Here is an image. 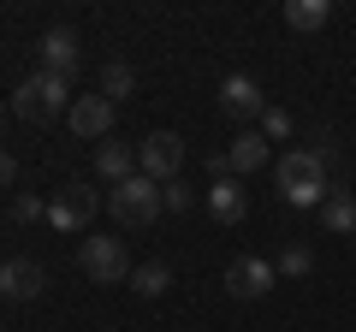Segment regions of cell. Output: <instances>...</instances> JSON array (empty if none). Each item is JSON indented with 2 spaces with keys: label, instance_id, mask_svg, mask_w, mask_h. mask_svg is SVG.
<instances>
[{
  "label": "cell",
  "instance_id": "6da1fadb",
  "mask_svg": "<svg viewBox=\"0 0 356 332\" xmlns=\"http://www.w3.org/2000/svg\"><path fill=\"white\" fill-rule=\"evenodd\" d=\"M332 184H339V179L321 166L315 149H291V154L280 160V196H285L291 208H321Z\"/></svg>",
  "mask_w": 356,
  "mask_h": 332
},
{
  "label": "cell",
  "instance_id": "7a4b0ae2",
  "mask_svg": "<svg viewBox=\"0 0 356 332\" xmlns=\"http://www.w3.org/2000/svg\"><path fill=\"white\" fill-rule=\"evenodd\" d=\"M13 113L30 119V125H54L60 113H72V77H54V72H36L13 90Z\"/></svg>",
  "mask_w": 356,
  "mask_h": 332
},
{
  "label": "cell",
  "instance_id": "3957f363",
  "mask_svg": "<svg viewBox=\"0 0 356 332\" xmlns=\"http://www.w3.org/2000/svg\"><path fill=\"white\" fill-rule=\"evenodd\" d=\"M107 214L119 219V226L125 231H143V226H154V219L166 214V202H161V184L154 179H125V184H113V190H107Z\"/></svg>",
  "mask_w": 356,
  "mask_h": 332
},
{
  "label": "cell",
  "instance_id": "277c9868",
  "mask_svg": "<svg viewBox=\"0 0 356 332\" xmlns=\"http://www.w3.org/2000/svg\"><path fill=\"white\" fill-rule=\"evenodd\" d=\"M184 137L178 131H149V137L137 142V172L143 179H154V184H172L178 172H184Z\"/></svg>",
  "mask_w": 356,
  "mask_h": 332
},
{
  "label": "cell",
  "instance_id": "5b68a950",
  "mask_svg": "<svg viewBox=\"0 0 356 332\" xmlns=\"http://www.w3.org/2000/svg\"><path fill=\"white\" fill-rule=\"evenodd\" d=\"M77 267H83V279L95 285H125L131 279V256L119 238H83L77 243Z\"/></svg>",
  "mask_w": 356,
  "mask_h": 332
},
{
  "label": "cell",
  "instance_id": "8992f818",
  "mask_svg": "<svg viewBox=\"0 0 356 332\" xmlns=\"http://www.w3.org/2000/svg\"><path fill=\"white\" fill-rule=\"evenodd\" d=\"M95 208H102V196L89 190V184H65V190L48 202V226L54 231H83L89 219H95Z\"/></svg>",
  "mask_w": 356,
  "mask_h": 332
},
{
  "label": "cell",
  "instance_id": "52a82bcc",
  "mask_svg": "<svg viewBox=\"0 0 356 332\" xmlns=\"http://www.w3.org/2000/svg\"><path fill=\"white\" fill-rule=\"evenodd\" d=\"M113 119H119V107L95 90V95H77V101H72L65 125H72L77 137H89V142H107V137H113Z\"/></svg>",
  "mask_w": 356,
  "mask_h": 332
},
{
  "label": "cell",
  "instance_id": "ba28073f",
  "mask_svg": "<svg viewBox=\"0 0 356 332\" xmlns=\"http://www.w3.org/2000/svg\"><path fill=\"white\" fill-rule=\"evenodd\" d=\"M220 107H226V119H238L243 131H255V119L267 113V95L255 90V77H243V72H232L226 83H220Z\"/></svg>",
  "mask_w": 356,
  "mask_h": 332
},
{
  "label": "cell",
  "instance_id": "9c48e42d",
  "mask_svg": "<svg viewBox=\"0 0 356 332\" xmlns=\"http://www.w3.org/2000/svg\"><path fill=\"white\" fill-rule=\"evenodd\" d=\"M273 279H280V273H273V261H261V256H238L226 267V291L232 297H250V303L273 291Z\"/></svg>",
  "mask_w": 356,
  "mask_h": 332
},
{
  "label": "cell",
  "instance_id": "30bf717a",
  "mask_svg": "<svg viewBox=\"0 0 356 332\" xmlns=\"http://www.w3.org/2000/svg\"><path fill=\"white\" fill-rule=\"evenodd\" d=\"M42 285H48L42 261H30V256L0 261V297H13V303H30V297H42Z\"/></svg>",
  "mask_w": 356,
  "mask_h": 332
},
{
  "label": "cell",
  "instance_id": "8fae6325",
  "mask_svg": "<svg viewBox=\"0 0 356 332\" xmlns=\"http://www.w3.org/2000/svg\"><path fill=\"white\" fill-rule=\"evenodd\" d=\"M273 160V149H267L261 131H238L226 149V166H232V179H250V172H261V166Z\"/></svg>",
  "mask_w": 356,
  "mask_h": 332
},
{
  "label": "cell",
  "instance_id": "7c38bea8",
  "mask_svg": "<svg viewBox=\"0 0 356 332\" xmlns=\"http://www.w3.org/2000/svg\"><path fill=\"white\" fill-rule=\"evenodd\" d=\"M208 214H214L220 226H238V219L250 214V190H243V179H214V184H208Z\"/></svg>",
  "mask_w": 356,
  "mask_h": 332
},
{
  "label": "cell",
  "instance_id": "4fadbf2b",
  "mask_svg": "<svg viewBox=\"0 0 356 332\" xmlns=\"http://www.w3.org/2000/svg\"><path fill=\"white\" fill-rule=\"evenodd\" d=\"M42 72H54V77H72L77 72V30H48L42 36Z\"/></svg>",
  "mask_w": 356,
  "mask_h": 332
},
{
  "label": "cell",
  "instance_id": "5bb4252c",
  "mask_svg": "<svg viewBox=\"0 0 356 332\" xmlns=\"http://www.w3.org/2000/svg\"><path fill=\"white\" fill-rule=\"evenodd\" d=\"M95 172L107 179V190H113V184H125V179H137V149H131V142H113V137H107L102 149H95Z\"/></svg>",
  "mask_w": 356,
  "mask_h": 332
},
{
  "label": "cell",
  "instance_id": "9a60e30c",
  "mask_svg": "<svg viewBox=\"0 0 356 332\" xmlns=\"http://www.w3.org/2000/svg\"><path fill=\"white\" fill-rule=\"evenodd\" d=\"M321 226H327V231H356V196L344 190V184L327 190V202H321Z\"/></svg>",
  "mask_w": 356,
  "mask_h": 332
},
{
  "label": "cell",
  "instance_id": "2e32d148",
  "mask_svg": "<svg viewBox=\"0 0 356 332\" xmlns=\"http://www.w3.org/2000/svg\"><path fill=\"white\" fill-rule=\"evenodd\" d=\"M327 18H332V0H291V6H285V24L291 30H327Z\"/></svg>",
  "mask_w": 356,
  "mask_h": 332
},
{
  "label": "cell",
  "instance_id": "e0dca14e",
  "mask_svg": "<svg viewBox=\"0 0 356 332\" xmlns=\"http://www.w3.org/2000/svg\"><path fill=\"white\" fill-rule=\"evenodd\" d=\"M131 90H137V72H131L125 60H107V65H102V95H107V101L119 107V101H125Z\"/></svg>",
  "mask_w": 356,
  "mask_h": 332
},
{
  "label": "cell",
  "instance_id": "ac0fdd59",
  "mask_svg": "<svg viewBox=\"0 0 356 332\" xmlns=\"http://www.w3.org/2000/svg\"><path fill=\"white\" fill-rule=\"evenodd\" d=\"M166 285H172V267H166V261H143V267H131V291H143V297H161Z\"/></svg>",
  "mask_w": 356,
  "mask_h": 332
},
{
  "label": "cell",
  "instance_id": "d6986e66",
  "mask_svg": "<svg viewBox=\"0 0 356 332\" xmlns=\"http://www.w3.org/2000/svg\"><path fill=\"white\" fill-rule=\"evenodd\" d=\"M309 267H315V256H309L303 243H291V249H280V261H273V273H285V279H303Z\"/></svg>",
  "mask_w": 356,
  "mask_h": 332
},
{
  "label": "cell",
  "instance_id": "ffe728a7",
  "mask_svg": "<svg viewBox=\"0 0 356 332\" xmlns=\"http://www.w3.org/2000/svg\"><path fill=\"white\" fill-rule=\"evenodd\" d=\"M161 202H166V214H191L196 208V190L184 179H172V184H161Z\"/></svg>",
  "mask_w": 356,
  "mask_h": 332
},
{
  "label": "cell",
  "instance_id": "44dd1931",
  "mask_svg": "<svg viewBox=\"0 0 356 332\" xmlns=\"http://www.w3.org/2000/svg\"><path fill=\"white\" fill-rule=\"evenodd\" d=\"M261 137H267V142H285V137H291V113L267 107V113H261Z\"/></svg>",
  "mask_w": 356,
  "mask_h": 332
},
{
  "label": "cell",
  "instance_id": "7402d4cb",
  "mask_svg": "<svg viewBox=\"0 0 356 332\" xmlns=\"http://www.w3.org/2000/svg\"><path fill=\"white\" fill-rule=\"evenodd\" d=\"M13 219L18 226H36V219H48V208H42L36 196H13Z\"/></svg>",
  "mask_w": 356,
  "mask_h": 332
},
{
  "label": "cell",
  "instance_id": "603a6c76",
  "mask_svg": "<svg viewBox=\"0 0 356 332\" xmlns=\"http://www.w3.org/2000/svg\"><path fill=\"white\" fill-rule=\"evenodd\" d=\"M13 172H18V166H13V154L0 149V190H6V184H13Z\"/></svg>",
  "mask_w": 356,
  "mask_h": 332
},
{
  "label": "cell",
  "instance_id": "cb8c5ba5",
  "mask_svg": "<svg viewBox=\"0 0 356 332\" xmlns=\"http://www.w3.org/2000/svg\"><path fill=\"white\" fill-rule=\"evenodd\" d=\"M0 261H6V256H0Z\"/></svg>",
  "mask_w": 356,
  "mask_h": 332
}]
</instances>
